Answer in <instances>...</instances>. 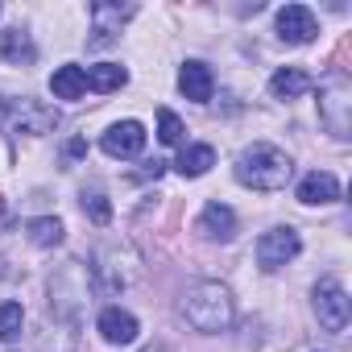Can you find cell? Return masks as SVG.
<instances>
[{
    "label": "cell",
    "mask_w": 352,
    "mask_h": 352,
    "mask_svg": "<svg viewBox=\"0 0 352 352\" xmlns=\"http://www.w3.org/2000/svg\"><path fill=\"white\" fill-rule=\"evenodd\" d=\"M236 183L241 187H249V191H282L290 179H294V162H290V153L286 149H278V145H265V141H257V145H249V149H241V157H236Z\"/></svg>",
    "instance_id": "1"
},
{
    "label": "cell",
    "mask_w": 352,
    "mask_h": 352,
    "mask_svg": "<svg viewBox=\"0 0 352 352\" xmlns=\"http://www.w3.org/2000/svg\"><path fill=\"white\" fill-rule=\"evenodd\" d=\"M183 315L195 331L204 336H220L232 327L236 319V302H232V290L220 286V282H195L187 294H183Z\"/></svg>",
    "instance_id": "2"
},
{
    "label": "cell",
    "mask_w": 352,
    "mask_h": 352,
    "mask_svg": "<svg viewBox=\"0 0 352 352\" xmlns=\"http://www.w3.org/2000/svg\"><path fill=\"white\" fill-rule=\"evenodd\" d=\"M137 274H141V261H137V253L129 245H100L96 257H91V282L108 298L129 290L137 282Z\"/></svg>",
    "instance_id": "3"
},
{
    "label": "cell",
    "mask_w": 352,
    "mask_h": 352,
    "mask_svg": "<svg viewBox=\"0 0 352 352\" xmlns=\"http://www.w3.org/2000/svg\"><path fill=\"white\" fill-rule=\"evenodd\" d=\"M319 120L336 141L352 137V83L344 75H331L319 83Z\"/></svg>",
    "instance_id": "4"
},
{
    "label": "cell",
    "mask_w": 352,
    "mask_h": 352,
    "mask_svg": "<svg viewBox=\"0 0 352 352\" xmlns=\"http://www.w3.org/2000/svg\"><path fill=\"white\" fill-rule=\"evenodd\" d=\"M311 302H315L319 327L331 331V336H344V327H348V319H352V298H348V290L340 286V278H319Z\"/></svg>",
    "instance_id": "5"
},
{
    "label": "cell",
    "mask_w": 352,
    "mask_h": 352,
    "mask_svg": "<svg viewBox=\"0 0 352 352\" xmlns=\"http://www.w3.org/2000/svg\"><path fill=\"white\" fill-rule=\"evenodd\" d=\"M5 120H9V129L17 133V137H46V133H54L58 129V112L50 108V104H42V100H17L9 112H5Z\"/></svg>",
    "instance_id": "6"
},
{
    "label": "cell",
    "mask_w": 352,
    "mask_h": 352,
    "mask_svg": "<svg viewBox=\"0 0 352 352\" xmlns=\"http://www.w3.org/2000/svg\"><path fill=\"white\" fill-rule=\"evenodd\" d=\"M298 249H302L298 232H294L290 224H278V228H270V232L257 236V265H261L265 274H274V270H282L286 261H294Z\"/></svg>",
    "instance_id": "7"
},
{
    "label": "cell",
    "mask_w": 352,
    "mask_h": 352,
    "mask_svg": "<svg viewBox=\"0 0 352 352\" xmlns=\"http://www.w3.org/2000/svg\"><path fill=\"white\" fill-rule=\"evenodd\" d=\"M38 352H79V319L46 311L42 331H38Z\"/></svg>",
    "instance_id": "8"
},
{
    "label": "cell",
    "mask_w": 352,
    "mask_h": 352,
    "mask_svg": "<svg viewBox=\"0 0 352 352\" xmlns=\"http://www.w3.org/2000/svg\"><path fill=\"white\" fill-rule=\"evenodd\" d=\"M278 38H282L286 46H307V42H315V38H319L315 13H311L307 5H286V9H278Z\"/></svg>",
    "instance_id": "9"
},
{
    "label": "cell",
    "mask_w": 352,
    "mask_h": 352,
    "mask_svg": "<svg viewBox=\"0 0 352 352\" xmlns=\"http://www.w3.org/2000/svg\"><path fill=\"white\" fill-rule=\"evenodd\" d=\"M100 149L108 157H137L145 149V124L141 120H116L104 137H100Z\"/></svg>",
    "instance_id": "10"
},
{
    "label": "cell",
    "mask_w": 352,
    "mask_h": 352,
    "mask_svg": "<svg viewBox=\"0 0 352 352\" xmlns=\"http://www.w3.org/2000/svg\"><path fill=\"white\" fill-rule=\"evenodd\" d=\"M137 9L133 5H104V0H96V5H91V46H108V42H116V34H120V25L133 17Z\"/></svg>",
    "instance_id": "11"
},
{
    "label": "cell",
    "mask_w": 352,
    "mask_h": 352,
    "mask_svg": "<svg viewBox=\"0 0 352 352\" xmlns=\"http://www.w3.org/2000/svg\"><path fill=\"white\" fill-rule=\"evenodd\" d=\"M179 91H183L187 100H195V104H208V100H212V91H216L212 67H208V63H199V58H187V63H183V71H179Z\"/></svg>",
    "instance_id": "12"
},
{
    "label": "cell",
    "mask_w": 352,
    "mask_h": 352,
    "mask_svg": "<svg viewBox=\"0 0 352 352\" xmlns=\"http://www.w3.org/2000/svg\"><path fill=\"white\" fill-rule=\"evenodd\" d=\"M208 241H232L236 236V212L228 208V204H204V212H199V224H195Z\"/></svg>",
    "instance_id": "13"
},
{
    "label": "cell",
    "mask_w": 352,
    "mask_h": 352,
    "mask_svg": "<svg viewBox=\"0 0 352 352\" xmlns=\"http://www.w3.org/2000/svg\"><path fill=\"white\" fill-rule=\"evenodd\" d=\"M96 327H100V336H104L108 344H133V340L141 336V323H137L129 311H120V307H104L100 319H96Z\"/></svg>",
    "instance_id": "14"
},
{
    "label": "cell",
    "mask_w": 352,
    "mask_h": 352,
    "mask_svg": "<svg viewBox=\"0 0 352 352\" xmlns=\"http://www.w3.org/2000/svg\"><path fill=\"white\" fill-rule=\"evenodd\" d=\"M336 199H340L336 174H327V170H311V174H302V183H298V204L315 208V204H336Z\"/></svg>",
    "instance_id": "15"
},
{
    "label": "cell",
    "mask_w": 352,
    "mask_h": 352,
    "mask_svg": "<svg viewBox=\"0 0 352 352\" xmlns=\"http://www.w3.org/2000/svg\"><path fill=\"white\" fill-rule=\"evenodd\" d=\"M315 83H311V75L302 71V67H282V71H274V79H270V96L274 100H298V96H307Z\"/></svg>",
    "instance_id": "16"
},
{
    "label": "cell",
    "mask_w": 352,
    "mask_h": 352,
    "mask_svg": "<svg viewBox=\"0 0 352 352\" xmlns=\"http://www.w3.org/2000/svg\"><path fill=\"white\" fill-rule=\"evenodd\" d=\"M0 58L13 63V67H30L38 58V46L25 30H9V34H0Z\"/></svg>",
    "instance_id": "17"
},
{
    "label": "cell",
    "mask_w": 352,
    "mask_h": 352,
    "mask_svg": "<svg viewBox=\"0 0 352 352\" xmlns=\"http://www.w3.org/2000/svg\"><path fill=\"white\" fill-rule=\"evenodd\" d=\"M212 166H216V149L212 145H183L179 162H174V170H179L183 179H204Z\"/></svg>",
    "instance_id": "18"
},
{
    "label": "cell",
    "mask_w": 352,
    "mask_h": 352,
    "mask_svg": "<svg viewBox=\"0 0 352 352\" xmlns=\"http://www.w3.org/2000/svg\"><path fill=\"white\" fill-rule=\"evenodd\" d=\"M50 91H54L58 100H83V91H87V75H83V67H75V63L58 67V71L50 75Z\"/></svg>",
    "instance_id": "19"
},
{
    "label": "cell",
    "mask_w": 352,
    "mask_h": 352,
    "mask_svg": "<svg viewBox=\"0 0 352 352\" xmlns=\"http://www.w3.org/2000/svg\"><path fill=\"white\" fill-rule=\"evenodd\" d=\"M83 75H87V87L91 91H120L129 83V71L120 63H100V67H87Z\"/></svg>",
    "instance_id": "20"
},
{
    "label": "cell",
    "mask_w": 352,
    "mask_h": 352,
    "mask_svg": "<svg viewBox=\"0 0 352 352\" xmlns=\"http://www.w3.org/2000/svg\"><path fill=\"white\" fill-rule=\"evenodd\" d=\"M25 236H30V245H38V249H58V245H63V220L38 216V220L25 224Z\"/></svg>",
    "instance_id": "21"
},
{
    "label": "cell",
    "mask_w": 352,
    "mask_h": 352,
    "mask_svg": "<svg viewBox=\"0 0 352 352\" xmlns=\"http://www.w3.org/2000/svg\"><path fill=\"white\" fill-rule=\"evenodd\" d=\"M21 323H25V311H21V302H0V340H5V344H13V340L21 336Z\"/></svg>",
    "instance_id": "22"
},
{
    "label": "cell",
    "mask_w": 352,
    "mask_h": 352,
    "mask_svg": "<svg viewBox=\"0 0 352 352\" xmlns=\"http://www.w3.org/2000/svg\"><path fill=\"white\" fill-rule=\"evenodd\" d=\"M157 137H162V145H183V137H187L183 120L174 116L170 108H162V112H157Z\"/></svg>",
    "instance_id": "23"
},
{
    "label": "cell",
    "mask_w": 352,
    "mask_h": 352,
    "mask_svg": "<svg viewBox=\"0 0 352 352\" xmlns=\"http://www.w3.org/2000/svg\"><path fill=\"white\" fill-rule=\"evenodd\" d=\"M83 212L96 220V224H108L112 220V204L100 195V191H91V195H83Z\"/></svg>",
    "instance_id": "24"
},
{
    "label": "cell",
    "mask_w": 352,
    "mask_h": 352,
    "mask_svg": "<svg viewBox=\"0 0 352 352\" xmlns=\"http://www.w3.org/2000/svg\"><path fill=\"white\" fill-rule=\"evenodd\" d=\"M5 112H9V104H5V100H0V120H5Z\"/></svg>",
    "instance_id": "25"
},
{
    "label": "cell",
    "mask_w": 352,
    "mask_h": 352,
    "mask_svg": "<svg viewBox=\"0 0 352 352\" xmlns=\"http://www.w3.org/2000/svg\"><path fill=\"white\" fill-rule=\"evenodd\" d=\"M149 352H153V348H149Z\"/></svg>",
    "instance_id": "26"
}]
</instances>
